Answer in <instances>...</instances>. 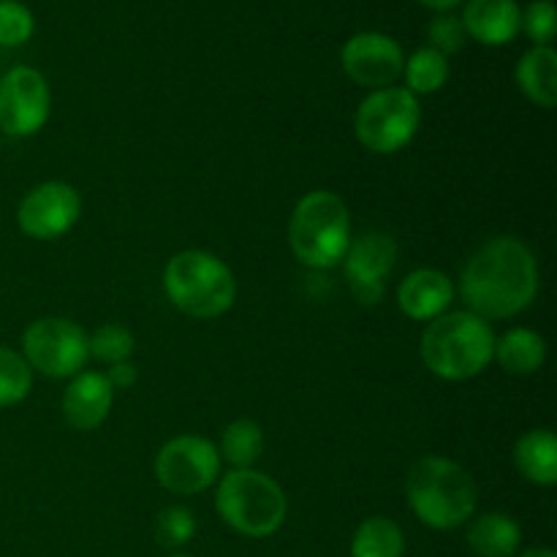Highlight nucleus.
I'll list each match as a JSON object with an SVG mask.
<instances>
[{"label": "nucleus", "mask_w": 557, "mask_h": 557, "mask_svg": "<svg viewBox=\"0 0 557 557\" xmlns=\"http://www.w3.org/2000/svg\"><path fill=\"white\" fill-rule=\"evenodd\" d=\"M517 557H557V555L549 547H533V549H525V553H520Z\"/></svg>", "instance_id": "nucleus-32"}, {"label": "nucleus", "mask_w": 557, "mask_h": 557, "mask_svg": "<svg viewBox=\"0 0 557 557\" xmlns=\"http://www.w3.org/2000/svg\"><path fill=\"white\" fill-rule=\"evenodd\" d=\"M52 112V92L41 71L14 65L0 79V131L5 136H33L47 125Z\"/></svg>", "instance_id": "nucleus-10"}, {"label": "nucleus", "mask_w": 557, "mask_h": 557, "mask_svg": "<svg viewBox=\"0 0 557 557\" xmlns=\"http://www.w3.org/2000/svg\"><path fill=\"white\" fill-rule=\"evenodd\" d=\"M107 381L112 384V389H131V386L136 384V379H139V370L134 368V362H120V364H112L109 368Z\"/></svg>", "instance_id": "nucleus-30"}, {"label": "nucleus", "mask_w": 557, "mask_h": 557, "mask_svg": "<svg viewBox=\"0 0 557 557\" xmlns=\"http://www.w3.org/2000/svg\"><path fill=\"white\" fill-rule=\"evenodd\" d=\"M218 455L234 468V471H245L253 468L264 455V430L253 422V419H237L223 430L221 449Z\"/></svg>", "instance_id": "nucleus-22"}, {"label": "nucleus", "mask_w": 557, "mask_h": 557, "mask_svg": "<svg viewBox=\"0 0 557 557\" xmlns=\"http://www.w3.org/2000/svg\"><path fill=\"white\" fill-rule=\"evenodd\" d=\"M288 245L299 264L310 270H332L341 264L351 245L346 201L332 190L305 194L288 221Z\"/></svg>", "instance_id": "nucleus-4"}, {"label": "nucleus", "mask_w": 557, "mask_h": 557, "mask_svg": "<svg viewBox=\"0 0 557 557\" xmlns=\"http://www.w3.org/2000/svg\"><path fill=\"white\" fill-rule=\"evenodd\" d=\"M539 294V264L533 250L517 237L484 243L460 277V297L484 321L515 319Z\"/></svg>", "instance_id": "nucleus-1"}, {"label": "nucleus", "mask_w": 557, "mask_h": 557, "mask_svg": "<svg viewBox=\"0 0 557 557\" xmlns=\"http://www.w3.org/2000/svg\"><path fill=\"white\" fill-rule=\"evenodd\" d=\"M406 536L389 517H370L357 528L351 539V557H403Z\"/></svg>", "instance_id": "nucleus-21"}, {"label": "nucleus", "mask_w": 557, "mask_h": 557, "mask_svg": "<svg viewBox=\"0 0 557 557\" xmlns=\"http://www.w3.org/2000/svg\"><path fill=\"white\" fill-rule=\"evenodd\" d=\"M221 476V455L201 435H177L156 457V479L174 495H199Z\"/></svg>", "instance_id": "nucleus-9"}, {"label": "nucleus", "mask_w": 557, "mask_h": 557, "mask_svg": "<svg viewBox=\"0 0 557 557\" xmlns=\"http://www.w3.org/2000/svg\"><path fill=\"white\" fill-rule=\"evenodd\" d=\"M422 123V107L406 87L373 90L357 109L354 134L364 150L375 156H392L411 145Z\"/></svg>", "instance_id": "nucleus-7"}, {"label": "nucleus", "mask_w": 557, "mask_h": 557, "mask_svg": "<svg viewBox=\"0 0 557 557\" xmlns=\"http://www.w3.org/2000/svg\"><path fill=\"white\" fill-rule=\"evenodd\" d=\"M196 536V517L185 506H169L156 520V539L161 547L180 549Z\"/></svg>", "instance_id": "nucleus-26"}, {"label": "nucleus", "mask_w": 557, "mask_h": 557, "mask_svg": "<svg viewBox=\"0 0 557 557\" xmlns=\"http://www.w3.org/2000/svg\"><path fill=\"white\" fill-rule=\"evenodd\" d=\"M343 69L348 79L359 87L370 90H384L392 87L403 76L406 69V54L395 38L384 33H357L343 47Z\"/></svg>", "instance_id": "nucleus-13"}, {"label": "nucleus", "mask_w": 557, "mask_h": 557, "mask_svg": "<svg viewBox=\"0 0 557 557\" xmlns=\"http://www.w3.org/2000/svg\"><path fill=\"white\" fill-rule=\"evenodd\" d=\"M79 190L63 180H49V183L27 190L25 199L20 201V210H16L22 232L33 239H41V243L69 234L79 221Z\"/></svg>", "instance_id": "nucleus-11"}, {"label": "nucleus", "mask_w": 557, "mask_h": 557, "mask_svg": "<svg viewBox=\"0 0 557 557\" xmlns=\"http://www.w3.org/2000/svg\"><path fill=\"white\" fill-rule=\"evenodd\" d=\"M419 3L428 5V9H433V11H441V14H444V11H449V9H455V5H460L462 0H419Z\"/></svg>", "instance_id": "nucleus-31"}, {"label": "nucleus", "mask_w": 557, "mask_h": 557, "mask_svg": "<svg viewBox=\"0 0 557 557\" xmlns=\"http://www.w3.org/2000/svg\"><path fill=\"white\" fill-rule=\"evenodd\" d=\"M522 27L536 47H549L555 38V3L553 0H533L522 14Z\"/></svg>", "instance_id": "nucleus-28"}, {"label": "nucleus", "mask_w": 557, "mask_h": 557, "mask_svg": "<svg viewBox=\"0 0 557 557\" xmlns=\"http://www.w3.org/2000/svg\"><path fill=\"white\" fill-rule=\"evenodd\" d=\"M33 389V370L25 357L0 346V408L16 406Z\"/></svg>", "instance_id": "nucleus-24"}, {"label": "nucleus", "mask_w": 557, "mask_h": 557, "mask_svg": "<svg viewBox=\"0 0 557 557\" xmlns=\"http://www.w3.org/2000/svg\"><path fill=\"white\" fill-rule=\"evenodd\" d=\"M22 357L36 373L49 379H74L90 359L87 332L58 315L38 319L22 335Z\"/></svg>", "instance_id": "nucleus-8"}, {"label": "nucleus", "mask_w": 557, "mask_h": 557, "mask_svg": "<svg viewBox=\"0 0 557 557\" xmlns=\"http://www.w3.org/2000/svg\"><path fill=\"white\" fill-rule=\"evenodd\" d=\"M517 85L536 107L557 103V52L553 47H533L517 63Z\"/></svg>", "instance_id": "nucleus-18"}, {"label": "nucleus", "mask_w": 557, "mask_h": 557, "mask_svg": "<svg viewBox=\"0 0 557 557\" xmlns=\"http://www.w3.org/2000/svg\"><path fill=\"white\" fill-rule=\"evenodd\" d=\"M406 90L413 96H430V92H438L441 87L449 79V58H444L435 49L422 47L406 60Z\"/></svg>", "instance_id": "nucleus-23"}, {"label": "nucleus", "mask_w": 557, "mask_h": 557, "mask_svg": "<svg viewBox=\"0 0 557 557\" xmlns=\"http://www.w3.org/2000/svg\"><path fill=\"white\" fill-rule=\"evenodd\" d=\"M455 286L441 270H413L397 288V305L413 321H433L449 310Z\"/></svg>", "instance_id": "nucleus-15"}, {"label": "nucleus", "mask_w": 557, "mask_h": 557, "mask_svg": "<svg viewBox=\"0 0 557 557\" xmlns=\"http://www.w3.org/2000/svg\"><path fill=\"white\" fill-rule=\"evenodd\" d=\"M36 30L30 9L16 0H0V47H22Z\"/></svg>", "instance_id": "nucleus-27"}, {"label": "nucleus", "mask_w": 557, "mask_h": 557, "mask_svg": "<svg viewBox=\"0 0 557 557\" xmlns=\"http://www.w3.org/2000/svg\"><path fill=\"white\" fill-rule=\"evenodd\" d=\"M460 22L479 44L504 47L520 33L522 11L517 0H468Z\"/></svg>", "instance_id": "nucleus-16"}, {"label": "nucleus", "mask_w": 557, "mask_h": 557, "mask_svg": "<svg viewBox=\"0 0 557 557\" xmlns=\"http://www.w3.org/2000/svg\"><path fill=\"white\" fill-rule=\"evenodd\" d=\"M466 539L476 557H515L520 553L522 528L517 525L515 517L493 511V515L476 517Z\"/></svg>", "instance_id": "nucleus-17"}, {"label": "nucleus", "mask_w": 557, "mask_h": 557, "mask_svg": "<svg viewBox=\"0 0 557 557\" xmlns=\"http://www.w3.org/2000/svg\"><path fill=\"white\" fill-rule=\"evenodd\" d=\"M406 498L422 525L433 531H455L476 511V484L455 460L428 455L411 466L406 476Z\"/></svg>", "instance_id": "nucleus-2"}, {"label": "nucleus", "mask_w": 557, "mask_h": 557, "mask_svg": "<svg viewBox=\"0 0 557 557\" xmlns=\"http://www.w3.org/2000/svg\"><path fill=\"white\" fill-rule=\"evenodd\" d=\"M343 264H346V281L354 299L373 308L384 297L386 277L397 264V243L389 234L370 232L364 237L351 239Z\"/></svg>", "instance_id": "nucleus-12"}, {"label": "nucleus", "mask_w": 557, "mask_h": 557, "mask_svg": "<svg viewBox=\"0 0 557 557\" xmlns=\"http://www.w3.org/2000/svg\"><path fill=\"white\" fill-rule=\"evenodd\" d=\"M163 288L174 308L194 319H218L237 299L234 272L207 250H183L163 272Z\"/></svg>", "instance_id": "nucleus-5"}, {"label": "nucleus", "mask_w": 557, "mask_h": 557, "mask_svg": "<svg viewBox=\"0 0 557 557\" xmlns=\"http://www.w3.org/2000/svg\"><path fill=\"white\" fill-rule=\"evenodd\" d=\"M172 557H194V555H183V553H177V555H172Z\"/></svg>", "instance_id": "nucleus-33"}, {"label": "nucleus", "mask_w": 557, "mask_h": 557, "mask_svg": "<svg viewBox=\"0 0 557 557\" xmlns=\"http://www.w3.org/2000/svg\"><path fill=\"white\" fill-rule=\"evenodd\" d=\"M495 332L490 321L471 310L444 313L428 324L422 335V362L444 381L476 379L495 357Z\"/></svg>", "instance_id": "nucleus-3"}, {"label": "nucleus", "mask_w": 557, "mask_h": 557, "mask_svg": "<svg viewBox=\"0 0 557 557\" xmlns=\"http://www.w3.org/2000/svg\"><path fill=\"white\" fill-rule=\"evenodd\" d=\"M495 359L500 368L511 375H533L544 368L547 359V343L539 332L509 330L500 341H495Z\"/></svg>", "instance_id": "nucleus-20"}, {"label": "nucleus", "mask_w": 557, "mask_h": 557, "mask_svg": "<svg viewBox=\"0 0 557 557\" xmlns=\"http://www.w3.org/2000/svg\"><path fill=\"white\" fill-rule=\"evenodd\" d=\"M114 389L107 381V375L96 370H82L74 375L63 395V417L79 433L101 428L112 411Z\"/></svg>", "instance_id": "nucleus-14"}, {"label": "nucleus", "mask_w": 557, "mask_h": 557, "mask_svg": "<svg viewBox=\"0 0 557 557\" xmlns=\"http://www.w3.org/2000/svg\"><path fill=\"white\" fill-rule=\"evenodd\" d=\"M515 466L539 487L557 484V438L553 430H531L515 446Z\"/></svg>", "instance_id": "nucleus-19"}, {"label": "nucleus", "mask_w": 557, "mask_h": 557, "mask_svg": "<svg viewBox=\"0 0 557 557\" xmlns=\"http://www.w3.org/2000/svg\"><path fill=\"white\" fill-rule=\"evenodd\" d=\"M215 504L221 520L248 539L272 536L281 531L288 515V500L281 484L253 468L228 471L221 479Z\"/></svg>", "instance_id": "nucleus-6"}, {"label": "nucleus", "mask_w": 557, "mask_h": 557, "mask_svg": "<svg viewBox=\"0 0 557 557\" xmlns=\"http://www.w3.org/2000/svg\"><path fill=\"white\" fill-rule=\"evenodd\" d=\"M87 348H90L92 359L112 368V364L131 362L136 351V341L131 330H125L123 324H107L87 337Z\"/></svg>", "instance_id": "nucleus-25"}, {"label": "nucleus", "mask_w": 557, "mask_h": 557, "mask_svg": "<svg viewBox=\"0 0 557 557\" xmlns=\"http://www.w3.org/2000/svg\"><path fill=\"white\" fill-rule=\"evenodd\" d=\"M428 36H430V49H435V52H441L444 58H449V54L460 52L462 44H466L468 33L457 16L441 14L430 22Z\"/></svg>", "instance_id": "nucleus-29"}]
</instances>
